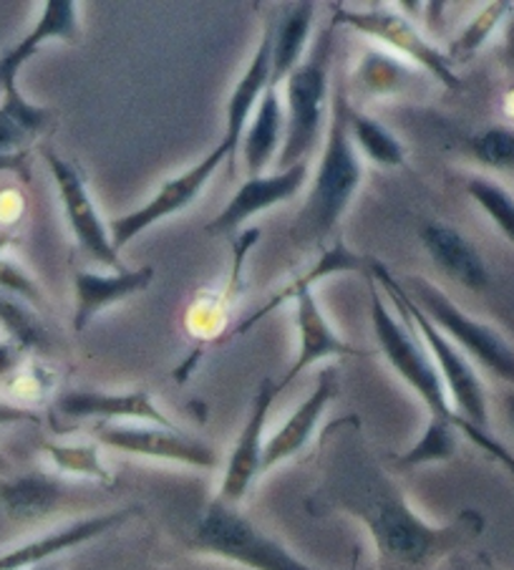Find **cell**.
Returning <instances> with one entry per match:
<instances>
[{
	"mask_svg": "<svg viewBox=\"0 0 514 570\" xmlns=\"http://www.w3.org/2000/svg\"><path fill=\"white\" fill-rule=\"evenodd\" d=\"M320 482L310 505L358 520L394 568L424 570L482 535L484 518L464 510L449 525L426 522L370 454L356 416L328 424L318 442Z\"/></svg>",
	"mask_w": 514,
	"mask_h": 570,
	"instance_id": "cell-1",
	"label": "cell"
},
{
	"mask_svg": "<svg viewBox=\"0 0 514 570\" xmlns=\"http://www.w3.org/2000/svg\"><path fill=\"white\" fill-rule=\"evenodd\" d=\"M368 293H370V323H374V334L378 338L380 354L386 356L394 372L402 376L404 382L418 394V399L426 404L428 416L454 424L456 430H459V434L469 436L480 450L487 452L492 460H497L504 470H510V474H514V454L507 450V446L494 440L490 432L474 430V426L466 424L462 416L454 412L449 394H446V386L442 382L439 368H436L432 354H428V348L424 346V341L416 338V328L402 311H398L402 313V321L394 316V311L388 308L384 298L378 296L376 281L370 273H368Z\"/></svg>",
	"mask_w": 514,
	"mask_h": 570,
	"instance_id": "cell-2",
	"label": "cell"
},
{
	"mask_svg": "<svg viewBox=\"0 0 514 570\" xmlns=\"http://www.w3.org/2000/svg\"><path fill=\"white\" fill-rule=\"evenodd\" d=\"M348 97L343 83H336L330 94V117L326 131V147H323L320 167L313 183L306 205L298 220L290 227L293 243L313 245L333 233L340 223L343 213L354 199L356 189L364 183V165L356 155V145L348 129Z\"/></svg>",
	"mask_w": 514,
	"mask_h": 570,
	"instance_id": "cell-3",
	"label": "cell"
},
{
	"mask_svg": "<svg viewBox=\"0 0 514 570\" xmlns=\"http://www.w3.org/2000/svg\"><path fill=\"white\" fill-rule=\"evenodd\" d=\"M368 265H370V275H374V281L384 285L388 298L396 303V308L412 321V326L418 331V336H422L436 368H439L442 382L446 386V394H449L454 412L459 414L466 424L474 426V430L490 432L487 389H484L477 368L469 364V358H466V354L459 346H454L452 341L446 338L432 321H428L426 313L416 306L412 296H408L404 285L386 271V265H380L376 261H370Z\"/></svg>",
	"mask_w": 514,
	"mask_h": 570,
	"instance_id": "cell-4",
	"label": "cell"
},
{
	"mask_svg": "<svg viewBox=\"0 0 514 570\" xmlns=\"http://www.w3.org/2000/svg\"><path fill=\"white\" fill-rule=\"evenodd\" d=\"M192 548L247 570H318L293 556L278 540L265 535L237 505L212 500L197 520Z\"/></svg>",
	"mask_w": 514,
	"mask_h": 570,
	"instance_id": "cell-5",
	"label": "cell"
},
{
	"mask_svg": "<svg viewBox=\"0 0 514 570\" xmlns=\"http://www.w3.org/2000/svg\"><path fill=\"white\" fill-rule=\"evenodd\" d=\"M333 33H336V23H330L318 36L306 59L285 79V139L278 155L280 169L306 161L310 149L316 147L328 99Z\"/></svg>",
	"mask_w": 514,
	"mask_h": 570,
	"instance_id": "cell-6",
	"label": "cell"
},
{
	"mask_svg": "<svg viewBox=\"0 0 514 570\" xmlns=\"http://www.w3.org/2000/svg\"><path fill=\"white\" fill-rule=\"evenodd\" d=\"M406 293L422 308L428 321L434 323L442 334L452 341L454 346H462L464 354H469L474 361L492 372L502 382L514 386V346L504 338L500 331L482 321H474L456 306L454 301L444 296L442 288H436L426 278H406Z\"/></svg>",
	"mask_w": 514,
	"mask_h": 570,
	"instance_id": "cell-7",
	"label": "cell"
},
{
	"mask_svg": "<svg viewBox=\"0 0 514 570\" xmlns=\"http://www.w3.org/2000/svg\"><path fill=\"white\" fill-rule=\"evenodd\" d=\"M295 301V323H298V334H300V348H298V356L290 364L288 372L280 379V382H275V389H278V394L283 392L285 386L290 382H295L306 368H310L313 364H318L323 358H350V356H370L368 351L364 348H356L350 346L348 341H343L336 331L330 328V323L323 316V311L318 306L316 296H313V288L310 285L300 278H295L290 285H285L283 291L275 293V296L265 303V306L253 313L250 318H245L240 326H237L230 336H245L247 331H250L257 321H263L268 313H273L278 306H283L285 301Z\"/></svg>",
	"mask_w": 514,
	"mask_h": 570,
	"instance_id": "cell-8",
	"label": "cell"
},
{
	"mask_svg": "<svg viewBox=\"0 0 514 570\" xmlns=\"http://www.w3.org/2000/svg\"><path fill=\"white\" fill-rule=\"evenodd\" d=\"M43 161L49 165V173L59 189L66 220H69L71 233L79 243V248L89 255L91 261L107 265L113 273L127 271L119 261V250L113 248L109 225L101 220L99 207L91 199L89 187L81 169L71 161L61 159L53 149H43Z\"/></svg>",
	"mask_w": 514,
	"mask_h": 570,
	"instance_id": "cell-9",
	"label": "cell"
},
{
	"mask_svg": "<svg viewBox=\"0 0 514 570\" xmlns=\"http://www.w3.org/2000/svg\"><path fill=\"white\" fill-rule=\"evenodd\" d=\"M223 161H230L233 165V155H230V149H227L220 141V145L209 151V155L199 159L195 167H189L187 173L167 179V183L159 187V193L151 197L147 205H141L139 210L119 215V217H113V220H109L113 248L121 250L123 245H129L135 237L149 230L151 225L167 220V217L177 215L179 210H185L187 205H192L195 199L202 195L207 179L223 167Z\"/></svg>",
	"mask_w": 514,
	"mask_h": 570,
	"instance_id": "cell-10",
	"label": "cell"
},
{
	"mask_svg": "<svg viewBox=\"0 0 514 570\" xmlns=\"http://www.w3.org/2000/svg\"><path fill=\"white\" fill-rule=\"evenodd\" d=\"M333 23L350 26L360 36L374 38L380 46H386V49H392L394 53L422 66L424 71L432 73L436 81L444 83V87H462L459 76L454 73L446 53L428 43L426 38L418 33V28L412 21H406L404 16L392 11H378V8H374V11H346V8L338 6L336 13H333Z\"/></svg>",
	"mask_w": 514,
	"mask_h": 570,
	"instance_id": "cell-11",
	"label": "cell"
},
{
	"mask_svg": "<svg viewBox=\"0 0 514 570\" xmlns=\"http://www.w3.org/2000/svg\"><path fill=\"white\" fill-rule=\"evenodd\" d=\"M97 440L117 452L159 462H175L197 470H215L217 462H220L212 446L197 440V436L179 432L177 426L99 424Z\"/></svg>",
	"mask_w": 514,
	"mask_h": 570,
	"instance_id": "cell-12",
	"label": "cell"
},
{
	"mask_svg": "<svg viewBox=\"0 0 514 570\" xmlns=\"http://www.w3.org/2000/svg\"><path fill=\"white\" fill-rule=\"evenodd\" d=\"M275 396H278V389H275L273 379H263V384L257 386L255 392L247 422L225 464L220 495H217V500L227 502V505H240L247 490H250V484L263 474L265 424H268V414Z\"/></svg>",
	"mask_w": 514,
	"mask_h": 570,
	"instance_id": "cell-13",
	"label": "cell"
},
{
	"mask_svg": "<svg viewBox=\"0 0 514 570\" xmlns=\"http://www.w3.org/2000/svg\"><path fill=\"white\" fill-rule=\"evenodd\" d=\"M135 512L137 508H121L69 522V525L51 530V533L33 538L23 546H16L11 550H6V553H0V570H33L49 566L51 560L69 553V550L91 543V540L111 533L113 528H121Z\"/></svg>",
	"mask_w": 514,
	"mask_h": 570,
	"instance_id": "cell-14",
	"label": "cell"
},
{
	"mask_svg": "<svg viewBox=\"0 0 514 570\" xmlns=\"http://www.w3.org/2000/svg\"><path fill=\"white\" fill-rule=\"evenodd\" d=\"M308 183V159L300 165H293L288 169H280L275 175H260L247 177V183L237 189L225 210L207 223V235H230L250 220V217L260 215L268 207L283 205L300 193L303 185Z\"/></svg>",
	"mask_w": 514,
	"mask_h": 570,
	"instance_id": "cell-15",
	"label": "cell"
},
{
	"mask_svg": "<svg viewBox=\"0 0 514 570\" xmlns=\"http://www.w3.org/2000/svg\"><path fill=\"white\" fill-rule=\"evenodd\" d=\"M340 392V376L336 366H326L318 374L316 389L308 394L306 402H303L298 410H295L283 426L275 432L270 440H265V452H263V472H268L278 464L293 460L295 454H300L310 444L313 436H316L318 424L323 414L330 406L333 399Z\"/></svg>",
	"mask_w": 514,
	"mask_h": 570,
	"instance_id": "cell-16",
	"label": "cell"
},
{
	"mask_svg": "<svg viewBox=\"0 0 514 570\" xmlns=\"http://www.w3.org/2000/svg\"><path fill=\"white\" fill-rule=\"evenodd\" d=\"M56 410L69 420H101V424H157V426H175L169 416L159 410L145 389L123 394L107 392H86V389H73L56 399Z\"/></svg>",
	"mask_w": 514,
	"mask_h": 570,
	"instance_id": "cell-17",
	"label": "cell"
},
{
	"mask_svg": "<svg viewBox=\"0 0 514 570\" xmlns=\"http://www.w3.org/2000/svg\"><path fill=\"white\" fill-rule=\"evenodd\" d=\"M151 278H155V268H151V265H145V268L139 271H121L111 275L76 271L73 328L83 331L93 318H97V313H101L107 306H113V303L137 296V293L147 288Z\"/></svg>",
	"mask_w": 514,
	"mask_h": 570,
	"instance_id": "cell-18",
	"label": "cell"
},
{
	"mask_svg": "<svg viewBox=\"0 0 514 570\" xmlns=\"http://www.w3.org/2000/svg\"><path fill=\"white\" fill-rule=\"evenodd\" d=\"M273 33H275V26L273 23L265 26L263 41H260V46H257V51L253 56L250 66H247L245 76L237 81L230 101H227V125H225L223 145L230 149L233 165L237 157V147H240V141L245 137V129H247V125H250V114L255 111L257 104H260L265 89L270 87Z\"/></svg>",
	"mask_w": 514,
	"mask_h": 570,
	"instance_id": "cell-19",
	"label": "cell"
},
{
	"mask_svg": "<svg viewBox=\"0 0 514 570\" xmlns=\"http://www.w3.org/2000/svg\"><path fill=\"white\" fill-rule=\"evenodd\" d=\"M422 243L432 261L456 283L474 291H482L490 283L487 265H484L480 250L454 227L428 223L422 230Z\"/></svg>",
	"mask_w": 514,
	"mask_h": 570,
	"instance_id": "cell-20",
	"label": "cell"
},
{
	"mask_svg": "<svg viewBox=\"0 0 514 570\" xmlns=\"http://www.w3.org/2000/svg\"><path fill=\"white\" fill-rule=\"evenodd\" d=\"M76 3L71 0H49L43 6V13L33 26V31H28L21 43H16L3 59H0V81L18 79V71L23 69V63L38 53L43 43L49 41H76L79 38V13H76Z\"/></svg>",
	"mask_w": 514,
	"mask_h": 570,
	"instance_id": "cell-21",
	"label": "cell"
},
{
	"mask_svg": "<svg viewBox=\"0 0 514 570\" xmlns=\"http://www.w3.org/2000/svg\"><path fill=\"white\" fill-rule=\"evenodd\" d=\"M285 139V109L278 89L268 87L260 104L255 107V117L245 129L243 159L247 177H260L283 147Z\"/></svg>",
	"mask_w": 514,
	"mask_h": 570,
	"instance_id": "cell-22",
	"label": "cell"
},
{
	"mask_svg": "<svg viewBox=\"0 0 514 570\" xmlns=\"http://www.w3.org/2000/svg\"><path fill=\"white\" fill-rule=\"evenodd\" d=\"M3 89V101H0V155H21L31 141L46 131L53 121L51 109L36 107L28 101L18 79L0 81Z\"/></svg>",
	"mask_w": 514,
	"mask_h": 570,
	"instance_id": "cell-23",
	"label": "cell"
},
{
	"mask_svg": "<svg viewBox=\"0 0 514 570\" xmlns=\"http://www.w3.org/2000/svg\"><path fill=\"white\" fill-rule=\"evenodd\" d=\"M316 6L313 3H300L290 8L288 13L283 16L273 33V59H270V87L278 89L280 83L293 73L295 66H300L303 53H306L310 28H313V13Z\"/></svg>",
	"mask_w": 514,
	"mask_h": 570,
	"instance_id": "cell-24",
	"label": "cell"
},
{
	"mask_svg": "<svg viewBox=\"0 0 514 570\" xmlns=\"http://www.w3.org/2000/svg\"><path fill=\"white\" fill-rule=\"evenodd\" d=\"M63 498V484L46 474H23V478L0 484V500L13 520H41L59 510Z\"/></svg>",
	"mask_w": 514,
	"mask_h": 570,
	"instance_id": "cell-25",
	"label": "cell"
},
{
	"mask_svg": "<svg viewBox=\"0 0 514 570\" xmlns=\"http://www.w3.org/2000/svg\"><path fill=\"white\" fill-rule=\"evenodd\" d=\"M348 129H350V139H354V145L360 147V151H364L370 161H376L380 167L404 165L406 159L404 145L392 135V131L380 125V121L370 119L356 109H350Z\"/></svg>",
	"mask_w": 514,
	"mask_h": 570,
	"instance_id": "cell-26",
	"label": "cell"
},
{
	"mask_svg": "<svg viewBox=\"0 0 514 570\" xmlns=\"http://www.w3.org/2000/svg\"><path fill=\"white\" fill-rule=\"evenodd\" d=\"M43 454L61 474H71V478H83L99 484L113 482V474L109 472L107 464H103L97 442H81V444L46 442Z\"/></svg>",
	"mask_w": 514,
	"mask_h": 570,
	"instance_id": "cell-27",
	"label": "cell"
},
{
	"mask_svg": "<svg viewBox=\"0 0 514 570\" xmlns=\"http://www.w3.org/2000/svg\"><path fill=\"white\" fill-rule=\"evenodd\" d=\"M456 450H459V430L444 420H434L428 416V424L422 434V440L408 446L404 454L396 458L398 470H414L422 464L434 462H449Z\"/></svg>",
	"mask_w": 514,
	"mask_h": 570,
	"instance_id": "cell-28",
	"label": "cell"
},
{
	"mask_svg": "<svg viewBox=\"0 0 514 570\" xmlns=\"http://www.w3.org/2000/svg\"><path fill=\"white\" fill-rule=\"evenodd\" d=\"M512 3H490L484 6L482 11L466 23L464 31L454 38L449 51H446V59L449 63H464L469 61L474 53H477L484 43L490 41V36L497 31L504 18L512 16Z\"/></svg>",
	"mask_w": 514,
	"mask_h": 570,
	"instance_id": "cell-29",
	"label": "cell"
},
{
	"mask_svg": "<svg viewBox=\"0 0 514 570\" xmlns=\"http://www.w3.org/2000/svg\"><path fill=\"white\" fill-rule=\"evenodd\" d=\"M466 193L477 203L490 220L500 227V233L514 243V197L502 185L487 177H472L466 183Z\"/></svg>",
	"mask_w": 514,
	"mask_h": 570,
	"instance_id": "cell-30",
	"label": "cell"
},
{
	"mask_svg": "<svg viewBox=\"0 0 514 570\" xmlns=\"http://www.w3.org/2000/svg\"><path fill=\"white\" fill-rule=\"evenodd\" d=\"M0 326L8 331V336L16 346L26 348H41L49 344L46 331L38 318L26 306H21L16 298L0 293Z\"/></svg>",
	"mask_w": 514,
	"mask_h": 570,
	"instance_id": "cell-31",
	"label": "cell"
},
{
	"mask_svg": "<svg viewBox=\"0 0 514 570\" xmlns=\"http://www.w3.org/2000/svg\"><path fill=\"white\" fill-rule=\"evenodd\" d=\"M472 155L482 165L514 173V127H490L472 139Z\"/></svg>",
	"mask_w": 514,
	"mask_h": 570,
	"instance_id": "cell-32",
	"label": "cell"
},
{
	"mask_svg": "<svg viewBox=\"0 0 514 570\" xmlns=\"http://www.w3.org/2000/svg\"><path fill=\"white\" fill-rule=\"evenodd\" d=\"M360 87L370 94H392L396 89L404 87V81L408 79V71L398 69V61L388 59L384 53L370 51L366 53V59L360 61Z\"/></svg>",
	"mask_w": 514,
	"mask_h": 570,
	"instance_id": "cell-33",
	"label": "cell"
},
{
	"mask_svg": "<svg viewBox=\"0 0 514 570\" xmlns=\"http://www.w3.org/2000/svg\"><path fill=\"white\" fill-rule=\"evenodd\" d=\"M0 288L8 293H18V296H26L33 303H41V291H38V285L28 278L16 263L6 258H0Z\"/></svg>",
	"mask_w": 514,
	"mask_h": 570,
	"instance_id": "cell-34",
	"label": "cell"
},
{
	"mask_svg": "<svg viewBox=\"0 0 514 570\" xmlns=\"http://www.w3.org/2000/svg\"><path fill=\"white\" fill-rule=\"evenodd\" d=\"M41 416H38L33 410L21 404H11V402H0V426H11V424H38Z\"/></svg>",
	"mask_w": 514,
	"mask_h": 570,
	"instance_id": "cell-35",
	"label": "cell"
},
{
	"mask_svg": "<svg viewBox=\"0 0 514 570\" xmlns=\"http://www.w3.org/2000/svg\"><path fill=\"white\" fill-rule=\"evenodd\" d=\"M21 354H23V348L16 346L11 338L0 341V376L13 372V368L18 366V361H21Z\"/></svg>",
	"mask_w": 514,
	"mask_h": 570,
	"instance_id": "cell-36",
	"label": "cell"
},
{
	"mask_svg": "<svg viewBox=\"0 0 514 570\" xmlns=\"http://www.w3.org/2000/svg\"><path fill=\"white\" fill-rule=\"evenodd\" d=\"M26 151L21 155H0V173H23Z\"/></svg>",
	"mask_w": 514,
	"mask_h": 570,
	"instance_id": "cell-37",
	"label": "cell"
},
{
	"mask_svg": "<svg viewBox=\"0 0 514 570\" xmlns=\"http://www.w3.org/2000/svg\"><path fill=\"white\" fill-rule=\"evenodd\" d=\"M504 53H507V63L514 71V13L510 16L507 26H504Z\"/></svg>",
	"mask_w": 514,
	"mask_h": 570,
	"instance_id": "cell-38",
	"label": "cell"
},
{
	"mask_svg": "<svg viewBox=\"0 0 514 570\" xmlns=\"http://www.w3.org/2000/svg\"><path fill=\"white\" fill-rule=\"evenodd\" d=\"M504 410H507L510 424L514 426V392H507V394H504Z\"/></svg>",
	"mask_w": 514,
	"mask_h": 570,
	"instance_id": "cell-39",
	"label": "cell"
},
{
	"mask_svg": "<svg viewBox=\"0 0 514 570\" xmlns=\"http://www.w3.org/2000/svg\"><path fill=\"white\" fill-rule=\"evenodd\" d=\"M33 570H63L59 563H49V566H41V568H33Z\"/></svg>",
	"mask_w": 514,
	"mask_h": 570,
	"instance_id": "cell-40",
	"label": "cell"
},
{
	"mask_svg": "<svg viewBox=\"0 0 514 570\" xmlns=\"http://www.w3.org/2000/svg\"><path fill=\"white\" fill-rule=\"evenodd\" d=\"M462 570H469V568H462Z\"/></svg>",
	"mask_w": 514,
	"mask_h": 570,
	"instance_id": "cell-41",
	"label": "cell"
}]
</instances>
